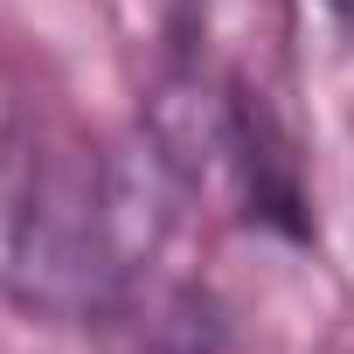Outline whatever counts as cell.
Here are the masks:
<instances>
[{
	"instance_id": "cell-1",
	"label": "cell",
	"mask_w": 354,
	"mask_h": 354,
	"mask_svg": "<svg viewBox=\"0 0 354 354\" xmlns=\"http://www.w3.org/2000/svg\"><path fill=\"white\" fill-rule=\"evenodd\" d=\"M118 278L97 167L0 104V292L42 313H91Z\"/></svg>"
}]
</instances>
